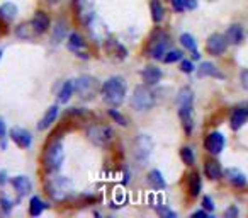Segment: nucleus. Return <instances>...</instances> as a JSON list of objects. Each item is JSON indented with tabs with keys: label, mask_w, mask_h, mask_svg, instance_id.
<instances>
[{
	"label": "nucleus",
	"mask_w": 248,
	"mask_h": 218,
	"mask_svg": "<svg viewBox=\"0 0 248 218\" xmlns=\"http://www.w3.org/2000/svg\"><path fill=\"white\" fill-rule=\"evenodd\" d=\"M192 109H194V90L190 87H182L177 94V113H179L180 123L186 132V135H192L194 132V119H192Z\"/></svg>",
	"instance_id": "f257e3e1"
},
{
	"label": "nucleus",
	"mask_w": 248,
	"mask_h": 218,
	"mask_svg": "<svg viewBox=\"0 0 248 218\" xmlns=\"http://www.w3.org/2000/svg\"><path fill=\"white\" fill-rule=\"evenodd\" d=\"M126 90H128L126 80L119 75H114V77H109V79L100 85V96H102L104 102L109 104L110 107H116L124 102Z\"/></svg>",
	"instance_id": "f03ea898"
},
{
	"label": "nucleus",
	"mask_w": 248,
	"mask_h": 218,
	"mask_svg": "<svg viewBox=\"0 0 248 218\" xmlns=\"http://www.w3.org/2000/svg\"><path fill=\"white\" fill-rule=\"evenodd\" d=\"M45 191L53 201H65L73 194V183L66 176H51L46 179Z\"/></svg>",
	"instance_id": "7ed1b4c3"
},
{
	"label": "nucleus",
	"mask_w": 248,
	"mask_h": 218,
	"mask_svg": "<svg viewBox=\"0 0 248 218\" xmlns=\"http://www.w3.org/2000/svg\"><path fill=\"white\" fill-rule=\"evenodd\" d=\"M45 169L48 172H58L62 169L63 162H65V149L60 140H53L45 150Z\"/></svg>",
	"instance_id": "20e7f679"
},
{
	"label": "nucleus",
	"mask_w": 248,
	"mask_h": 218,
	"mask_svg": "<svg viewBox=\"0 0 248 218\" xmlns=\"http://www.w3.org/2000/svg\"><path fill=\"white\" fill-rule=\"evenodd\" d=\"M155 106V94L150 85H136L131 96V107L135 111H150Z\"/></svg>",
	"instance_id": "39448f33"
},
{
	"label": "nucleus",
	"mask_w": 248,
	"mask_h": 218,
	"mask_svg": "<svg viewBox=\"0 0 248 218\" xmlns=\"http://www.w3.org/2000/svg\"><path fill=\"white\" fill-rule=\"evenodd\" d=\"M75 92L82 101H92L100 92V84L95 77L82 75L75 80Z\"/></svg>",
	"instance_id": "423d86ee"
},
{
	"label": "nucleus",
	"mask_w": 248,
	"mask_h": 218,
	"mask_svg": "<svg viewBox=\"0 0 248 218\" xmlns=\"http://www.w3.org/2000/svg\"><path fill=\"white\" fill-rule=\"evenodd\" d=\"M87 138L95 147L106 149L112 143L114 140V130L106 125H90L87 128Z\"/></svg>",
	"instance_id": "0eeeda50"
},
{
	"label": "nucleus",
	"mask_w": 248,
	"mask_h": 218,
	"mask_svg": "<svg viewBox=\"0 0 248 218\" xmlns=\"http://www.w3.org/2000/svg\"><path fill=\"white\" fill-rule=\"evenodd\" d=\"M153 147H155V143H153L152 136L150 135H138L135 138V143H133V155H135L136 162L140 164H146L150 160V157H152L153 153Z\"/></svg>",
	"instance_id": "6e6552de"
},
{
	"label": "nucleus",
	"mask_w": 248,
	"mask_h": 218,
	"mask_svg": "<svg viewBox=\"0 0 248 218\" xmlns=\"http://www.w3.org/2000/svg\"><path fill=\"white\" fill-rule=\"evenodd\" d=\"M226 147V138L221 132L214 130V132H209L204 138V149L209 155H221V152L224 150Z\"/></svg>",
	"instance_id": "1a4fd4ad"
},
{
	"label": "nucleus",
	"mask_w": 248,
	"mask_h": 218,
	"mask_svg": "<svg viewBox=\"0 0 248 218\" xmlns=\"http://www.w3.org/2000/svg\"><path fill=\"white\" fill-rule=\"evenodd\" d=\"M169 45H170L169 36H167L165 33L158 31L152 38V43H150V46H148V55L155 60H162L163 55L167 53V50H169Z\"/></svg>",
	"instance_id": "9d476101"
},
{
	"label": "nucleus",
	"mask_w": 248,
	"mask_h": 218,
	"mask_svg": "<svg viewBox=\"0 0 248 218\" xmlns=\"http://www.w3.org/2000/svg\"><path fill=\"white\" fill-rule=\"evenodd\" d=\"M228 41H226V36L221 34V33H213V34L207 38L206 41V50L209 55L213 56H221L226 53L228 50Z\"/></svg>",
	"instance_id": "9b49d317"
},
{
	"label": "nucleus",
	"mask_w": 248,
	"mask_h": 218,
	"mask_svg": "<svg viewBox=\"0 0 248 218\" xmlns=\"http://www.w3.org/2000/svg\"><path fill=\"white\" fill-rule=\"evenodd\" d=\"M196 73L199 79H219V80L224 79V73L213 62H202L196 68Z\"/></svg>",
	"instance_id": "f8f14e48"
},
{
	"label": "nucleus",
	"mask_w": 248,
	"mask_h": 218,
	"mask_svg": "<svg viewBox=\"0 0 248 218\" xmlns=\"http://www.w3.org/2000/svg\"><path fill=\"white\" fill-rule=\"evenodd\" d=\"M248 121V107H243V106H238L234 107L233 111L230 115V126L233 132H238L241 130Z\"/></svg>",
	"instance_id": "ddd939ff"
},
{
	"label": "nucleus",
	"mask_w": 248,
	"mask_h": 218,
	"mask_svg": "<svg viewBox=\"0 0 248 218\" xmlns=\"http://www.w3.org/2000/svg\"><path fill=\"white\" fill-rule=\"evenodd\" d=\"M73 7H75V12L82 22L89 24L95 16H93V9H92V2L90 0H73Z\"/></svg>",
	"instance_id": "4468645a"
},
{
	"label": "nucleus",
	"mask_w": 248,
	"mask_h": 218,
	"mask_svg": "<svg viewBox=\"0 0 248 218\" xmlns=\"http://www.w3.org/2000/svg\"><path fill=\"white\" fill-rule=\"evenodd\" d=\"M11 138H12V142L17 143V147H21V149H29L32 143L31 133L24 128H19V126L11 128Z\"/></svg>",
	"instance_id": "2eb2a0df"
},
{
	"label": "nucleus",
	"mask_w": 248,
	"mask_h": 218,
	"mask_svg": "<svg viewBox=\"0 0 248 218\" xmlns=\"http://www.w3.org/2000/svg\"><path fill=\"white\" fill-rule=\"evenodd\" d=\"M66 46H68L70 51L75 53V55L80 56V58H89L87 51L83 53V50H85V41H83V38L78 34V33H72V34L68 36V43H66Z\"/></svg>",
	"instance_id": "dca6fc26"
},
{
	"label": "nucleus",
	"mask_w": 248,
	"mask_h": 218,
	"mask_svg": "<svg viewBox=\"0 0 248 218\" xmlns=\"http://www.w3.org/2000/svg\"><path fill=\"white\" fill-rule=\"evenodd\" d=\"M141 79H143V82H145L146 85H156V84L162 82L163 72L156 65H148V67H145V68H143Z\"/></svg>",
	"instance_id": "f3484780"
},
{
	"label": "nucleus",
	"mask_w": 248,
	"mask_h": 218,
	"mask_svg": "<svg viewBox=\"0 0 248 218\" xmlns=\"http://www.w3.org/2000/svg\"><path fill=\"white\" fill-rule=\"evenodd\" d=\"M224 176H226L230 184H233L234 187H243V186H247V183H248L247 174L241 169H238V167H230V169H226L224 170Z\"/></svg>",
	"instance_id": "a211bd4d"
},
{
	"label": "nucleus",
	"mask_w": 248,
	"mask_h": 218,
	"mask_svg": "<svg viewBox=\"0 0 248 218\" xmlns=\"http://www.w3.org/2000/svg\"><path fill=\"white\" fill-rule=\"evenodd\" d=\"M12 186H14L16 193L19 194V196H28L29 193L32 191V183L31 179H29L28 176H16L12 177Z\"/></svg>",
	"instance_id": "6ab92c4d"
},
{
	"label": "nucleus",
	"mask_w": 248,
	"mask_h": 218,
	"mask_svg": "<svg viewBox=\"0 0 248 218\" xmlns=\"http://www.w3.org/2000/svg\"><path fill=\"white\" fill-rule=\"evenodd\" d=\"M204 174H206V177L209 181H217L223 176V167H221V164L217 160L209 159L204 162Z\"/></svg>",
	"instance_id": "aec40b11"
},
{
	"label": "nucleus",
	"mask_w": 248,
	"mask_h": 218,
	"mask_svg": "<svg viewBox=\"0 0 248 218\" xmlns=\"http://www.w3.org/2000/svg\"><path fill=\"white\" fill-rule=\"evenodd\" d=\"M31 24H32V28H34L36 34H45V33L49 29V17H48V14H46V12H43V11H38L34 14V17H32Z\"/></svg>",
	"instance_id": "412c9836"
},
{
	"label": "nucleus",
	"mask_w": 248,
	"mask_h": 218,
	"mask_svg": "<svg viewBox=\"0 0 248 218\" xmlns=\"http://www.w3.org/2000/svg\"><path fill=\"white\" fill-rule=\"evenodd\" d=\"M224 36H226L228 45L238 46L241 41H243L245 33H243V28H241L240 24H231L230 28L226 29V33H224Z\"/></svg>",
	"instance_id": "4be33fe9"
},
{
	"label": "nucleus",
	"mask_w": 248,
	"mask_h": 218,
	"mask_svg": "<svg viewBox=\"0 0 248 218\" xmlns=\"http://www.w3.org/2000/svg\"><path fill=\"white\" fill-rule=\"evenodd\" d=\"M58 113H60L58 104H53L48 111L45 113V116L41 118V121H39V125H38V130H41V132H43V130L49 128V126L56 121V118H58Z\"/></svg>",
	"instance_id": "5701e85b"
},
{
	"label": "nucleus",
	"mask_w": 248,
	"mask_h": 218,
	"mask_svg": "<svg viewBox=\"0 0 248 218\" xmlns=\"http://www.w3.org/2000/svg\"><path fill=\"white\" fill-rule=\"evenodd\" d=\"M187 191L192 198H197L202 191V181H201V176L197 172L189 174V179H187Z\"/></svg>",
	"instance_id": "b1692460"
},
{
	"label": "nucleus",
	"mask_w": 248,
	"mask_h": 218,
	"mask_svg": "<svg viewBox=\"0 0 248 218\" xmlns=\"http://www.w3.org/2000/svg\"><path fill=\"white\" fill-rule=\"evenodd\" d=\"M17 5L12 4V2H5V4L0 5V19L4 22H12L17 17Z\"/></svg>",
	"instance_id": "393cba45"
},
{
	"label": "nucleus",
	"mask_w": 248,
	"mask_h": 218,
	"mask_svg": "<svg viewBox=\"0 0 248 218\" xmlns=\"http://www.w3.org/2000/svg\"><path fill=\"white\" fill-rule=\"evenodd\" d=\"M106 50L110 53V55H116L119 60H123V58H126V56H128V50L124 48L121 43H117L116 39H107Z\"/></svg>",
	"instance_id": "a878e982"
},
{
	"label": "nucleus",
	"mask_w": 248,
	"mask_h": 218,
	"mask_svg": "<svg viewBox=\"0 0 248 218\" xmlns=\"http://www.w3.org/2000/svg\"><path fill=\"white\" fill-rule=\"evenodd\" d=\"M148 183L150 186L153 187V189H165L167 183H165V177H163V174L160 172L158 169H152L148 172Z\"/></svg>",
	"instance_id": "bb28decb"
},
{
	"label": "nucleus",
	"mask_w": 248,
	"mask_h": 218,
	"mask_svg": "<svg viewBox=\"0 0 248 218\" xmlns=\"http://www.w3.org/2000/svg\"><path fill=\"white\" fill-rule=\"evenodd\" d=\"M65 34H66V21L65 19H60L55 24V28H53L51 43L53 45H60V43L63 41V38H65Z\"/></svg>",
	"instance_id": "cd10ccee"
},
{
	"label": "nucleus",
	"mask_w": 248,
	"mask_h": 218,
	"mask_svg": "<svg viewBox=\"0 0 248 218\" xmlns=\"http://www.w3.org/2000/svg\"><path fill=\"white\" fill-rule=\"evenodd\" d=\"M73 92H75V82L73 80H66L58 92V102L66 104L70 101V97L73 96Z\"/></svg>",
	"instance_id": "c85d7f7f"
},
{
	"label": "nucleus",
	"mask_w": 248,
	"mask_h": 218,
	"mask_svg": "<svg viewBox=\"0 0 248 218\" xmlns=\"http://www.w3.org/2000/svg\"><path fill=\"white\" fill-rule=\"evenodd\" d=\"M150 12H152L153 22H156V24L162 22L163 17H165V9L160 4V0H152V2H150Z\"/></svg>",
	"instance_id": "c756f323"
},
{
	"label": "nucleus",
	"mask_w": 248,
	"mask_h": 218,
	"mask_svg": "<svg viewBox=\"0 0 248 218\" xmlns=\"http://www.w3.org/2000/svg\"><path fill=\"white\" fill-rule=\"evenodd\" d=\"M46 208H48V204L43 203V200L39 196H32L31 201H29V215L31 217H39Z\"/></svg>",
	"instance_id": "7c9ffc66"
},
{
	"label": "nucleus",
	"mask_w": 248,
	"mask_h": 218,
	"mask_svg": "<svg viewBox=\"0 0 248 218\" xmlns=\"http://www.w3.org/2000/svg\"><path fill=\"white\" fill-rule=\"evenodd\" d=\"M34 34H36V31H34V28H32L31 22H24V24L17 26V29H16V36H17L19 39H24V41L31 39Z\"/></svg>",
	"instance_id": "2f4dec72"
},
{
	"label": "nucleus",
	"mask_w": 248,
	"mask_h": 218,
	"mask_svg": "<svg viewBox=\"0 0 248 218\" xmlns=\"http://www.w3.org/2000/svg\"><path fill=\"white\" fill-rule=\"evenodd\" d=\"M179 41H180V45H182L186 50H189V51H196V50H197L196 38H194L192 34H189V33H184V34H180Z\"/></svg>",
	"instance_id": "473e14b6"
},
{
	"label": "nucleus",
	"mask_w": 248,
	"mask_h": 218,
	"mask_svg": "<svg viewBox=\"0 0 248 218\" xmlns=\"http://www.w3.org/2000/svg\"><path fill=\"white\" fill-rule=\"evenodd\" d=\"M180 159L186 164L187 167H192L194 162H196V155H194V150L190 147H182L180 149Z\"/></svg>",
	"instance_id": "72a5a7b5"
},
{
	"label": "nucleus",
	"mask_w": 248,
	"mask_h": 218,
	"mask_svg": "<svg viewBox=\"0 0 248 218\" xmlns=\"http://www.w3.org/2000/svg\"><path fill=\"white\" fill-rule=\"evenodd\" d=\"M180 60H182V53H180L179 50H167L162 62L163 63H175V62H180Z\"/></svg>",
	"instance_id": "f704fd0d"
},
{
	"label": "nucleus",
	"mask_w": 248,
	"mask_h": 218,
	"mask_svg": "<svg viewBox=\"0 0 248 218\" xmlns=\"http://www.w3.org/2000/svg\"><path fill=\"white\" fill-rule=\"evenodd\" d=\"M107 115H109L110 118H112V121L117 123L119 126H128V119H126V116L121 115L117 109H114V107H110L109 111H107Z\"/></svg>",
	"instance_id": "c9c22d12"
},
{
	"label": "nucleus",
	"mask_w": 248,
	"mask_h": 218,
	"mask_svg": "<svg viewBox=\"0 0 248 218\" xmlns=\"http://www.w3.org/2000/svg\"><path fill=\"white\" fill-rule=\"evenodd\" d=\"M156 213L160 215V217H163V218H175L177 217V213L172 210V208H169L167 204H156Z\"/></svg>",
	"instance_id": "e433bc0d"
},
{
	"label": "nucleus",
	"mask_w": 248,
	"mask_h": 218,
	"mask_svg": "<svg viewBox=\"0 0 248 218\" xmlns=\"http://www.w3.org/2000/svg\"><path fill=\"white\" fill-rule=\"evenodd\" d=\"M180 70L184 73H192L196 70V65H194V60H180Z\"/></svg>",
	"instance_id": "4c0bfd02"
},
{
	"label": "nucleus",
	"mask_w": 248,
	"mask_h": 218,
	"mask_svg": "<svg viewBox=\"0 0 248 218\" xmlns=\"http://www.w3.org/2000/svg\"><path fill=\"white\" fill-rule=\"evenodd\" d=\"M0 210L5 215H9L12 211V201L9 198H0Z\"/></svg>",
	"instance_id": "58836bf2"
},
{
	"label": "nucleus",
	"mask_w": 248,
	"mask_h": 218,
	"mask_svg": "<svg viewBox=\"0 0 248 218\" xmlns=\"http://www.w3.org/2000/svg\"><path fill=\"white\" fill-rule=\"evenodd\" d=\"M202 208H204V210L209 211V213H213L214 208H216V204H214L213 198H211V196H204L202 198Z\"/></svg>",
	"instance_id": "ea45409f"
},
{
	"label": "nucleus",
	"mask_w": 248,
	"mask_h": 218,
	"mask_svg": "<svg viewBox=\"0 0 248 218\" xmlns=\"http://www.w3.org/2000/svg\"><path fill=\"white\" fill-rule=\"evenodd\" d=\"M240 215V210H238L236 204H230V206L226 208V211H224V218H234Z\"/></svg>",
	"instance_id": "a19ab883"
},
{
	"label": "nucleus",
	"mask_w": 248,
	"mask_h": 218,
	"mask_svg": "<svg viewBox=\"0 0 248 218\" xmlns=\"http://www.w3.org/2000/svg\"><path fill=\"white\" fill-rule=\"evenodd\" d=\"M169 2H170V5H172L173 11L179 12V14H180V12H184V11H187L186 5H184V0H169Z\"/></svg>",
	"instance_id": "79ce46f5"
},
{
	"label": "nucleus",
	"mask_w": 248,
	"mask_h": 218,
	"mask_svg": "<svg viewBox=\"0 0 248 218\" xmlns=\"http://www.w3.org/2000/svg\"><path fill=\"white\" fill-rule=\"evenodd\" d=\"M240 84H241V87H243V90H247V92H248V68L247 70H241Z\"/></svg>",
	"instance_id": "37998d69"
},
{
	"label": "nucleus",
	"mask_w": 248,
	"mask_h": 218,
	"mask_svg": "<svg viewBox=\"0 0 248 218\" xmlns=\"http://www.w3.org/2000/svg\"><path fill=\"white\" fill-rule=\"evenodd\" d=\"M184 5L187 11H194V9H197V0H184Z\"/></svg>",
	"instance_id": "c03bdc74"
},
{
	"label": "nucleus",
	"mask_w": 248,
	"mask_h": 218,
	"mask_svg": "<svg viewBox=\"0 0 248 218\" xmlns=\"http://www.w3.org/2000/svg\"><path fill=\"white\" fill-rule=\"evenodd\" d=\"M190 217H206V218H209L211 217V213L207 210H197V211H192V213H190Z\"/></svg>",
	"instance_id": "a18cd8bd"
},
{
	"label": "nucleus",
	"mask_w": 248,
	"mask_h": 218,
	"mask_svg": "<svg viewBox=\"0 0 248 218\" xmlns=\"http://www.w3.org/2000/svg\"><path fill=\"white\" fill-rule=\"evenodd\" d=\"M5 133H7V126H5L4 119L0 118V140L4 138V136H5Z\"/></svg>",
	"instance_id": "49530a36"
},
{
	"label": "nucleus",
	"mask_w": 248,
	"mask_h": 218,
	"mask_svg": "<svg viewBox=\"0 0 248 218\" xmlns=\"http://www.w3.org/2000/svg\"><path fill=\"white\" fill-rule=\"evenodd\" d=\"M7 183V177H5V172H0V184Z\"/></svg>",
	"instance_id": "de8ad7c7"
},
{
	"label": "nucleus",
	"mask_w": 248,
	"mask_h": 218,
	"mask_svg": "<svg viewBox=\"0 0 248 218\" xmlns=\"http://www.w3.org/2000/svg\"><path fill=\"white\" fill-rule=\"evenodd\" d=\"M190 53H192V60H199L201 58V53L197 51V50H196V51H190Z\"/></svg>",
	"instance_id": "09e8293b"
},
{
	"label": "nucleus",
	"mask_w": 248,
	"mask_h": 218,
	"mask_svg": "<svg viewBox=\"0 0 248 218\" xmlns=\"http://www.w3.org/2000/svg\"><path fill=\"white\" fill-rule=\"evenodd\" d=\"M48 2H51V4H56V2H60V0H48Z\"/></svg>",
	"instance_id": "8fccbe9b"
},
{
	"label": "nucleus",
	"mask_w": 248,
	"mask_h": 218,
	"mask_svg": "<svg viewBox=\"0 0 248 218\" xmlns=\"http://www.w3.org/2000/svg\"><path fill=\"white\" fill-rule=\"evenodd\" d=\"M0 58H2V51H0Z\"/></svg>",
	"instance_id": "3c124183"
},
{
	"label": "nucleus",
	"mask_w": 248,
	"mask_h": 218,
	"mask_svg": "<svg viewBox=\"0 0 248 218\" xmlns=\"http://www.w3.org/2000/svg\"><path fill=\"white\" fill-rule=\"evenodd\" d=\"M0 33H2V29H0Z\"/></svg>",
	"instance_id": "603ef678"
}]
</instances>
